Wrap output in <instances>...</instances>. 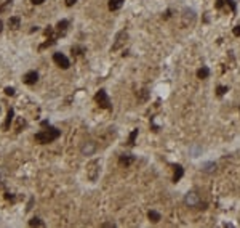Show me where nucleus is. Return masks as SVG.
I'll return each mask as SVG.
<instances>
[{"label": "nucleus", "instance_id": "aec40b11", "mask_svg": "<svg viewBox=\"0 0 240 228\" xmlns=\"http://www.w3.org/2000/svg\"><path fill=\"white\" fill-rule=\"evenodd\" d=\"M191 153H192V158H197L199 153H202V148H191Z\"/></svg>", "mask_w": 240, "mask_h": 228}, {"label": "nucleus", "instance_id": "39448f33", "mask_svg": "<svg viewBox=\"0 0 240 228\" xmlns=\"http://www.w3.org/2000/svg\"><path fill=\"white\" fill-rule=\"evenodd\" d=\"M96 103L99 104V108H104V109H109L111 108V100H109L107 93H106V90H99V92L96 93Z\"/></svg>", "mask_w": 240, "mask_h": 228}, {"label": "nucleus", "instance_id": "412c9836", "mask_svg": "<svg viewBox=\"0 0 240 228\" xmlns=\"http://www.w3.org/2000/svg\"><path fill=\"white\" fill-rule=\"evenodd\" d=\"M216 90H218V95H219V96H223L224 93L227 92V87H224V85H219V87L216 88Z\"/></svg>", "mask_w": 240, "mask_h": 228}, {"label": "nucleus", "instance_id": "f257e3e1", "mask_svg": "<svg viewBox=\"0 0 240 228\" xmlns=\"http://www.w3.org/2000/svg\"><path fill=\"white\" fill-rule=\"evenodd\" d=\"M61 135V132L58 129H46V130H42L38 133H35V141L40 145H46V143H51Z\"/></svg>", "mask_w": 240, "mask_h": 228}, {"label": "nucleus", "instance_id": "6e6552de", "mask_svg": "<svg viewBox=\"0 0 240 228\" xmlns=\"http://www.w3.org/2000/svg\"><path fill=\"white\" fill-rule=\"evenodd\" d=\"M127 37H128V34L125 32V31H120V32L117 34V37H115V42H114V44H112V47H111V50H112V52H117V50H119L120 47L125 44Z\"/></svg>", "mask_w": 240, "mask_h": 228}, {"label": "nucleus", "instance_id": "f3484780", "mask_svg": "<svg viewBox=\"0 0 240 228\" xmlns=\"http://www.w3.org/2000/svg\"><path fill=\"white\" fill-rule=\"evenodd\" d=\"M67 26H69V21H66V19H62V21H59V23H58L56 29L59 31V32H64V31L67 29Z\"/></svg>", "mask_w": 240, "mask_h": 228}, {"label": "nucleus", "instance_id": "4be33fe9", "mask_svg": "<svg viewBox=\"0 0 240 228\" xmlns=\"http://www.w3.org/2000/svg\"><path fill=\"white\" fill-rule=\"evenodd\" d=\"M5 93H7L8 96H13V95H15V88H13V87H7V88H5Z\"/></svg>", "mask_w": 240, "mask_h": 228}, {"label": "nucleus", "instance_id": "2eb2a0df", "mask_svg": "<svg viewBox=\"0 0 240 228\" xmlns=\"http://www.w3.org/2000/svg\"><path fill=\"white\" fill-rule=\"evenodd\" d=\"M147 217H149V220H151V222H154V223H157L160 218H162V217H160V214H159V212H155V210H149Z\"/></svg>", "mask_w": 240, "mask_h": 228}, {"label": "nucleus", "instance_id": "b1692460", "mask_svg": "<svg viewBox=\"0 0 240 228\" xmlns=\"http://www.w3.org/2000/svg\"><path fill=\"white\" fill-rule=\"evenodd\" d=\"M64 2H66V5H67V7H72V5H75V3H77V0H64Z\"/></svg>", "mask_w": 240, "mask_h": 228}, {"label": "nucleus", "instance_id": "bb28decb", "mask_svg": "<svg viewBox=\"0 0 240 228\" xmlns=\"http://www.w3.org/2000/svg\"><path fill=\"white\" fill-rule=\"evenodd\" d=\"M30 2H32V3H35V5H40V3H43L45 0H30Z\"/></svg>", "mask_w": 240, "mask_h": 228}, {"label": "nucleus", "instance_id": "7ed1b4c3", "mask_svg": "<svg viewBox=\"0 0 240 228\" xmlns=\"http://www.w3.org/2000/svg\"><path fill=\"white\" fill-rule=\"evenodd\" d=\"M181 21H183V26H194L195 21H197V13H195L192 8H184L183 15H181Z\"/></svg>", "mask_w": 240, "mask_h": 228}, {"label": "nucleus", "instance_id": "9b49d317", "mask_svg": "<svg viewBox=\"0 0 240 228\" xmlns=\"http://www.w3.org/2000/svg\"><path fill=\"white\" fill-rule=\"evenodd\" d=\"M183 174H184V169L181 167L179 164H178V166H175V175H173V182H175V183L179 182L181 177H183Z\"/></svg>", "mask_w": 240, "mask_h": 228}, {"label": "nucleus", "instance_id": "dca6fc26", "mask_svg": "<svg viewBox=\"0 0 240 228\" xmlns=\"http://www.w3.org/2000/svg\"><path fill=\"white\" fill-rule=\"evenodd\" d=\"M19 21H21V19H19L18 16H13V18L8 19V26L11 27V29H18V27H19Z\"/></svg>", "mask_w": 240, "mask_h": 228}, {"label": "nucleus", "instance_id": "1a4fd4ad", "mask_svg": "<svg viewBox=\"0 0 240 228\" xmlns=\"http://www.w3.org/2000/svg\"><path fill=\"white\" fill-rule=\"evenodd\" d=\"M22 80H24V84H27V85H34L35 82L38 80V74L35 72V71H29V72L24 74Z\"/></svg>", "mask_w": 240, "mask_h": 228}, {"label": "nucleus", "instance_id": "f8f14e48", "mask_svg": "<svg viewBox=\"0 0 240 228\" xmlns=\"http://www.w3.org/2000/svg\"><path fill=\"white\" fill-rule=\"evenodd\" d=\"M122 5H123V0H109V10L111 11L122 8Z\"/></svg>", "mask_w": 240, "mask_h": 228}, {"label": "nucleus", "instance_id": "f03ea898", "mask_svg": "<svg viewBox=\"0 0 240 228\" xmlns=\"http://www.w3.org/2000/svg\"><path fill=\"white\" fill-rule=\"evenodd\" d=\"M99 170H101L99 161H91L86 166V177L90 178V182H96L98 177H99Z\"/></svg>", "mask_w": 240, "mask_h": 228}, {"label": "nucleus", "instance_id": "6ab92c4d", "mask_svg": "<svg viewBox=\"0 0 240 228\" xmlns=\"http://www.w3.org/2000/svg\"><path fill=\"white\" fill-rule=\"evenodd\" d=\"M136 137H138V130H133L131 132V135H130V140H128V145H135V140H136Z\"/></svg>", "mask_w": 240, "mask_h": 228}, {"label": "nucleus", "instance_id": "c756f323", "mask_svg": "<svg viewBox=\"0 0 240 228\" xmlns=\"http://www.w3.org/2000/svg\"><path fill=\"white\" fill-rule=\"evenodd\" d=\"M2 26H3V24H2V21H0V32H2Z\"/></svg>", "mask_w": 240, "mask_h": 228}, {"label": "nucleus", "instance_id": "cd10ccee", "mask_svg": "<svg viewBox=\"0 0 240 228\" xmlns=\"http://www.w3.org/2000/svg\"><path fill=\"white\" fill-rule=\"evenodd\" d=\"M101 227H115V223H103Z\"/></svg>", "mask_w": 240, "mask_h": 228}, {"label": "nucleus", "instance_id": "4468645a", "mask_svg": "<svg viewBox=\"0 0 240 228\" xmlns=\"http://www.w3.org/2000/svg\"><path fill=\"white\" fill-rule=\"evenodd\" d=\"M216 167H218V166H216V162H205L202 166V170L207 172V174H211V172L216 170Z\"/></svg>", "mask_w": 240, "mask_h": 228}, {"label": "nucleus", "instance_id": "20e7f679", "mask_svg": "<svg viewBox=\"0 0 240 228\" xmlns=\"http://www.w3.org/2000/svg\"><path fill=\"white\" fill-rule=\"evenodd\" d=\"M184 204H186L187 207H197V209H199V206H200V194L195 190L187 191L186 196H184Z\"/></svg>", "mask_w": 240, "mask_h": 228}, {"label": "nucleus", "instance_id": "9d476101", "mask_svg": "<svg viewBox=\"0 0 240 228\" xmlns=\"http://www.w3.org/2000/svg\"><path fill=\"white\" fill-rule=\"evenodd\" d=\"M120 166H130L131 162H135V156L133 154H122L119 158Z\"/></svg>", "mask_w": 240, "mask_h": 228}, {"label": "nucleus", "instance_id": "a878e982", "mask_svg": "<svg viewBox=\"0 0 240 228\" xmlns=\"http://www.w3.org/2000/svg\"><path fill=\"white\" fill-rule=\"evenodd\" d=\"M234 35H237V37L240 35V26H235L234 27Z\"/></svg>", "mask_w": 240, "mask_h": 228}, {"label": "nucleus", "instance_id": "ddd939ff", "mask_svg": "<svg viewBox=\"0 0 240 228\" xmlns=\"http://www.w3.org/2000/svg\"><path fill=\"white\" fill-rule=\"evenodd\" d=\"M208 76H210V69H208L207 66H202V68L197 71V77H199V79H208Z\"/></svg>", "mask_w": 240, "mask_h": 228}, {"label": "nucleus", "instance_id": "c85d7f7f", "mask_svg": "<svg viewBox=\"0 0 240 228\" xmlns=\"http://www.w3.org/2000/svg\"><path fill=\"white\" fill-rule=\"evenodd\" d=\"M216 7H218V8H221V7H223V0H218V3H216Z\"/></svg>", "mask_w": 240, "mask_h": 228}, {"label": "nucleus", "instance_id": "5701e85b", "mask_svg": "<svg viewBox=\"0 0 240 228\" xmlns=\"http://www.w3.org/2000/svg\"><path fill=\"white\" fill-rule=\"evenodd\" d=\"M146 98H147V90H146V88H143V90H141V96H139V100H141V101H144Z\"/></svg>", "mask_w": 240, "mask_h": 228}, {"label": "nucleus", "instance_id": "0eeeda50", "mask_svg": "<svg viewBox=\"0 0 240 228\" xmlns=\"http://www.w3.org/2000/svg\"><path fill=\"white\" fill-rule=\"evenodd\" d=\"M53 61L56 63L61 69H67L69 66H70V61L67 60V56H66V55H62V53H59V52L53 55Z\"/></svg>", "mask_w": 240, "mask_h": 228}, {"label": "nucleus", "instance_id": "423d86ee", "mask_svg": "<svg viewBox=\"0 0 240 228\" xmlns=\"http://www.w3.org/2000/svg\"><path fill=\"white\" fill-rule=\"evenodd\" d=\"M96 149H98V146H96L94 141H85V143H82V146H80V153L83 156H91V154L96 153Z\"/></svg>", "mask_w": 240, "mask_h": 228}, {"label": "nucleus", "instance_id": "a211bd4d", "mask_svg": "<svg viewBox=\"0 0 240 228\" xmlns=\"http://www.w3.org/2000/svg\"><path fill=\"white\" fill-rule=\"evenodd\" d=\"M29 225H30V227H43V222H42L40 218L34 217V218H32V220H30V222H29Z\"/></svg>", "mask_w": 240, "mask_h": 228}, {"label": "nucleus", "instance_id": "393cba45", "mask_svg": "<svg viewBox=\"0 0 240 228\" xmlns=\"http://www.w3.org/2000/svg\"><path fill=\"white\" fill-rule=\"evenodd\" d=\"M226 2H227V3H229V5H231L232 11H235V2H234V0H226Z\"/></svg>", "mask_w": 240, "mask_h": 228}]
</instances>
